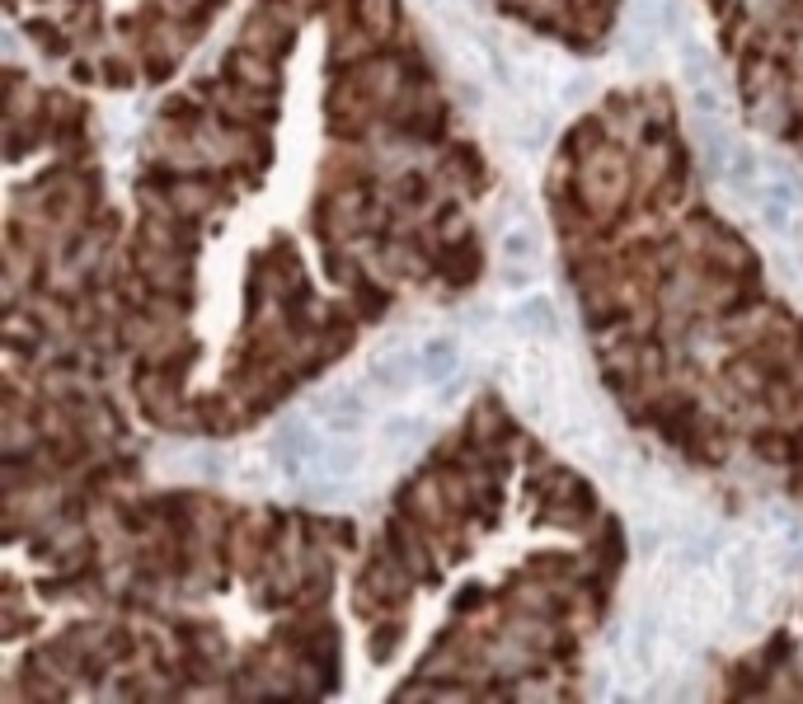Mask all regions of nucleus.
Wrapping results in <instances>:
<instances>
[{
    "label": "nucleus",
    "instance_id": "obj_7",
    "mask_svg": "<svg viewBox=\"0 0 803 704\" xmlns=\"http://www.w3.org/2000/svg\"><path fill=\"white\" fill-rule=\"evenodd\" d=\"M381 437H386L390 446H404V442H418L423 437V418H390L386 428H381Z\"/></svg>",
    "mask_w": 803,
    "mask_h": 704
},
{
    "label": "nucleus",
    "instance_id": "obj_6",
    "mask_svg": "<svg viewBox=\"0 0 803 704\" xmlns=\"http://www.w3.org/2000/svg\"><path fill=\"white\" fill-rule=\"evenodd\" d=\"M357 460H362V446H357V442L325 446V451H320V465H325V470H334V475H348V470H357Z\"/></svg>",
    "mask_w": 803,
    "mask_h": 704
},
{
    "label": "nucleus",
    "instance_id": "obj_4",
    "mask_svg": "<svg viewBox=\"0 0 803 704\" xmlns=\"http://www.w3.org/2000/svg\"><path fill=\"white\" fill-rule=\"evenodd\" d=\"M456 367H461V352H456V338H447V334L428 338L423 352H418V376H423V381H433V385H442Z\"/></svg>",
    "mask_w": 803,
    "mask_h": 704
},
{
    "label": "nucleus",
    "instance_id": "obj_8",
    "mask_svg": "<svg viewBox=\"0 0 803 704\" xmlns=\"http://www.w3.org/2000/svg\"><path fill=\"white\" fill-rule=\"evenodd\" d=\"M503 249H508V259H522V254H531V235L512 230V235H508V245H503Z\"/></svg>",
    "mask_w": 803,
    "mask_h": 704
},
{
    "label": "nucleus",
    "instance_id": "obj_5",
    "mask_svg": "<svg viewBox=\"0 0 803 704\" xmlns=\"http://www.w3.org/2000/svg\"><path fill=\"white\" fill-rule=\"evenodd\" d=\"M517 324L522 329H536V334H555V306L545 301V296H531L526 306H517Z\"/></svg>",
    "mask_w": 803,
    "mask_h": 704
},
{
    "label": "nucleus",
    "instance_id": "obj_3",
    "mask_svg": "<svg viewBox=\"0 0 803 704\" xmlns=\"http://www.w3.org/2000/svg\"><path fill=\"white\" fill-rule=\"evenodd\" d=\"M315 414L325 418V428L334 432V437H353L362 423H367V404H362V395L357 390H334V395H320L315 399Z\"/></svg>",
    "mask_w": 803,
    "mask_h": 704
},
{
    "label": "nucleus",
    "instance_id": "obj_1",
    "mask_svg": "<svg viewBox=\"0 0 803 704\" xmlns=\"http://www.w3.org/2000/svg\"><path fill=\"white\" fill-rule=\"evenodd\" d=\"M681 76H686V90L695 94V108H700V113H719V104H724L719 71H714V57L700 43L681 47Z\"/></svg>",
    "mask_w": 803,
    "mask_h": 704
},
{
    "label": "nucleus",
    "instance_id": "obj_2",
    "mask_svg": "<svg viewBox=\"0 0 803 704\" xmlns=\"http://www.w3.org/2000/svg\"><path fill=\"white\" fill-rule=\"evenodd\" d=\"M320 451H325V442H320L310 428H301V423H282V428L273 432V460H278L287 475H296V470L315 465V460H320Z\"/></svg>",
    "mask_w": 803,
    "mask_h": 704
}]
</instances>
